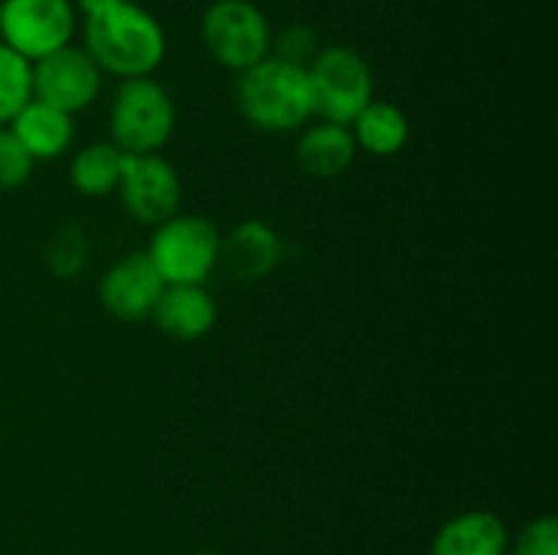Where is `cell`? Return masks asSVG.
<instances>
[{
  "instance_id": "52a82bcc",
  "label": "cell",
  "mask_w": 558,
  "mask_h": 555,
  "mask_svg": "<svg viewBox=\"0 0 558 555\" xmlns=\"http://www.w3.org/2000/svg\"><path fill=\"white\" fill-rule=\"evenodd\" d=\"M74 30L71 0H0V41L27 63L69 47Z\"/></svg>"
},
{
  "instance_id": "cb8c5ba5",
  "label": "cell",
  "mask_w": 558,
  "mask_h": 555,
  "mask_svg": "<svg viewBox=\"0 0 558 555\" xmlns=\"http://www.w3.org/2000/svg\"><path fill=\"white\" fill-rule=\"evenodd\" d=\"M199 555H221V553H213V550H207V553H199Z\"/></svg>"
},
{
  "instance_id": "7402d4cb",
  "label": "cell",
  "mask_w": 558,
  "mask_h": 555,
  "mask_svg": "<svg viewBox=\"0 0 558 555\" xmlns=\"http://www.w3.org/2000/svg\"><path fill=\"white\" fill-rule=\"evenodd\" d=\"M270 49H276L272 58H281L287 60V63L305 65V69H308V63L316 58V52H319V38H316V33L311 30V27L292 25L272 41Z\"/></svg>"
},
{
  "instance_id": "5bb4252c",
  "label": "cell",
  "mask_w": 558,
  "mask_h": 555,
  "mask_svg": "<svg viewBox=\"0 0 558 555\" xmlns=\"http://www.w3.org/2000/svg\"><path fill=\"white\" fill-rule=\"evenodd\" d=\"M11 134L22 141L33 161H49L69 150L74 139V120L63 109L31 98L11 120Z\"/></svg>"
},
{
  "instance_id": "44dd1931",
  "label": "cell",
  "mask_w": 558,
  "mask_h": 555,
  "mask_svg": "<svg viewBox=\"0 0 558 555\" xmlns=\"http://www.w3.org/2000/svg\"><path fill=\"white\" fill-rule=\"evenodd\" d=\"M510 555H558V522L554 515H543L521 528Z\"/></svg>"
},
{
  "instance_id": "603a6c76",
  "label": "cell",
  "mask_w": 558,
  "mask_h": 555,
  "mask_svg": "<svg viewBox=\"0 0 558 555\" xmlns=\"http://www.w3.org/2000/svg\"><path fill=\"white\" fill-rule=\"evenodd\" d=\"M71 3H74V9H80L82 14H90V11L114 3V0H71Z\"/></svg>"
},
{
  "instance_id": "9c48e42d",
  "label": "cell",
  "mask_w": 558,
  "mask_h": 555,
  "mask_svg": "<svg viewBox=\"0 0 558 555\" xmlns=\"http://www.w3.org/2000/svg\"><path fill=\"white\" fill-rule=\"evenodd\" d=\"M101 92V69L85 47L58 49L33 63V98L74 114L90 107Z\"/></svg>"
},
{
  "instance_id": "ac0fdd59",
  "label": "cell",
  "mask_w": 558,
  "mask_h": 555,
  "mask_svg": "<svg viewBox=\"0 0 558 555\" xmlns=\"http://www.w3.org/2000/svg\"><path fill=\"white\" fill-rule=\"evenodd\" d=\"M33 98V63L0 41V125Z\"/></svg>"
},
{
  "instance_id": "277c9868",
  "label": "cell",
  "mask_w": 558,
  "mask_h": 555,
  "mask_svg": "<svg viewBox=\"0 0 558 555\" xmlns=\"http://www.w3.org/2000/svg\"><path fill=\"white\" fill-rule=\"evenodd\" d=\"M218 250H221V234L216 223L202 215H172L169 221L158 223L145 254L169 286V283H205L207 275L216 270Z\"/></svg>"
},
{
  "instance_id": "7c38bea8",
  "label": "cell",
  "mask_w": 558,
  "mask_h": 555,
  "mask_svg": "<svg viewBox=\"0 0 558 555\" xmlns=\"http://www.w3.org/2000/svg\"><path fill=\"white\" fill-rule=\"evenodd\" d=\"M150 316L163 335L191 343L213 330L218 308L205 283H169Z\"/></svg>"
},
{
  "instance_id": "8fae6325",
  "label": "cell",
  "mask_w": 558,
  "mask_h": 555,
  "mask_svg": "<svg viewBox=\"0 0 558 555\" xmlns=\"http://www.w3.org/2000/svg\"><path fill=\"white\" fill-rule=\"evenodd\" d=\"M283 256V243L265 221H243L221 237L218 264L227 267L234 281L254 283L270 275Z\"/></svg>"
},
{
  "instance_id": "2e32d148",
  "label": "cell",
  "mask_w": 558,
  "mask_h": 555,
  "mask_svg": "<svg viewBox=\"0 0 558 555\" xmlns=\"http://www.w3.org/2000/svg\"><path fill=\"white\" fill-rule=\"evenodd\" d=\"M354 136V145L376 158H390L403 150L409 141V118L401 107L390 101H376L371 98L357 118L349 123Z\"/></svg>"
},
{
  "instance_id": "4fadbf2b",
  "label": "cell",
  "mask_w": 558,
  "mask_h": 555,
  "mask_svg": "<svg viewBox=\"0 0 558 555\" xmlns=\"http://www.w3.org/2000/svg\"><path fill=\"white\" fill-rule=\"evenodd\" d=\"M510 533L494 511L472 509L456 515L436 531L430 555H507Z\"/></svg>"
},
{
  "instance_id": "3957f363",
  "label": "cell",
  "mask_w": 558,
  "mask_h": 555,
  "mask_svg": "<svg viewBox=\"0 0 558 555\" xmlns=\"http://www.w3.org/2000/svg\"><path fill=\"white\" fill-rule=\"evenodd\" d=\"M174 114L172 96L153 76L120 79L109 107V131L112 145L120 152H161L172 139Z\"/></svg>"
},
{
  "instance_id": "ba28073f",
  "label": "cell",
  "mask_w": 558,
  "mask_h": 555,
  "mask_svg": "<svg viewBox=\"0 0 558 555\" xmlns=\"http://www.w3.org/2000/svg\"><path fill=\"white\" fill-rule=\"evenodd\" d=\"M118 194L129 215L145 226H158L180 210V177L158 152H123Z\"/></svg>"
},
{
  "instance_id": "8992f818",
  "label": "cell",
  "mask_w": 558,
  "mask_h": 555,
  "mask_svg": "<svg viewBox=\"0 0 558 555\" xmlns=\"http://www.w3.org/2000/svg\"><path fill=\"white\" fill-rule=\"evenodd\" d=\"M202 41L223 69L240 74L270 54V22L251 0H216L202 16Z\"/></svg>"
},
{
  "instance_id": "5b68a950",
  "label": "cell",
  "mask_w": 558,
  "mask_h": 555,
  "mask_svg": "<svg viewBox=\"0 0 558 555\" xmlns=\"http://www.w3.org/2000/svg\"><path fill=\"white\" fill-rule=\"evenodd\" d=\"M314 114L327 123L349 125L374 98V76L352 47H327L308 63Z\"/></svg>"
},
{
  "instance_id": "7a4b0ae2",
  "label": "cell",
  "mask_w": 558,
  "mask_h": 555,
  "mask_svg": "<svg viewBox=\"0 0 558 555\" xmlns=\"http://www.w3.org/2000/svg\"><path fill=\"white\" fill-rule=\"evenodd\" d=\"M234 98L243 118L267 134H289L314 118L308 69L272 54L240 71Z\"/></svg>"
},
{
  "instance_id": "ffe728a7",
  "label": "cell",
  "mask_w": 558,
  "mask_h": 555,
  "mask_svg": "<svg viewBox=\"0 0 558 555\" xmlns=\"http://www.w3.org/2000/svg\"><path fill=\"white\" fill-rule=\"evenodd\" d=\"M33 156L11 131H0V190H14L31 177Z\"/></svg>"
},
{
  "instance_id": "d6986e66",
  "label": "cell",
  "mask_w": 558,
  "mask_h": 555,
  "mask_svg": "<svg viewBox=\"0 0 558 555\" xmlns=\"http://www.w3.org/2000/svg\"><path fill=\"white\" fill-rule=\"evenodd\" d=\"M87 261V239L82 234L80 226L60 229L52 239V248H49V267H52L54 275L71 278L74 272H80Z\"/></svg>"
},
{
  "instance_id": "e0dca14e",
  "label": "cell",
  "mask_w": 558,
  "mask_h": 555,
  "mask_svg": "<svg viewBox=\"0 0 558 555\" xmlns=\"http://www.w3.org/2000/svg\"><path fill=\"white\" fill-rule=\"evenodd\" d=\"M120 158L123 152L112 141H93V145L82 147L69 169L71 185L82 196L112 194L120 183Z\"/></svg>"
},
{
  "instance_id": "9a60e30c",
  "label": "cell",
  "mask_w": 558,
  "mask_h": 555,
  "mask_svg": "<svg viewBox=\"0 0 558 555\" xmlns=\"http://www.w3.org/2000/svg\"><path fill=\"white\" fill-rule=\"evenodd\" d=\"M357 156V145L349 125L327 123L319 120L316 125L303 131L298 141V163L308 177L330 180L347 172Z\"/></svg>"
},
{
  "instance_id": "6da1fadb",
  "label": "cell",
  "mask_w": 558,
  "mask_h": 555,
  "mask_svg": "<svg viewBox=\"0 0 558 555\" xmlns=\"http://www.w3.org/2000/svg\"><path fill=\"white\" fill-rule=\"evenodd\" d=\"M85 49L101 74L134 79L150 76L167 54L163 27L131 0H114L85 14Z\"/></svg>"
},
{
  "instance_id": "30bf717a",
  "label": "cell",
  "mask_w": 558,
  "mask_h": 555,
  "mask_svg": "<svg viewBox=\"0 0 558 555\" xmlns=\"http://www.w3.org/2000/svg\"><path fill=\"white\" fill-rule=\"evenodd\" d=\"M167 283L153 267L150 256L145 250L123 256L104 272L98 283V297L101 305L112 316L123 321H140L153 313L158 297L163 294Z\"/></svg>"
}]
</instances>
